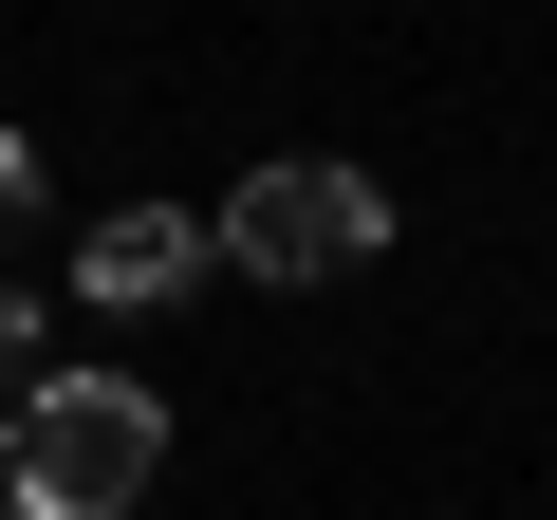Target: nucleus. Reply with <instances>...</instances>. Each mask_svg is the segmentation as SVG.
Returning a JSON list of instances; mask_svg holds the SVG:
<instances>
[{
	"instance_id": "nucleus-1",
	"label": "nucleus",
	"mask_w": 557,
	"mask_h": 520,
	"mask_svg": "<svg viewBox=\"0 0 557 520\" xmlns=\"http://www.w3.org/2000/svg\"><path fill=\"white\" fill-rule=\"evenodd\" d=\"M149 465H168V409L131 372H38L20 446H0V520H131Z\"/></svg>"
},
{
	"instance_id": "nucleus-2",
	"label": "nucleus",
	"mask_w": 557,
	"mask_h": 520,
	"mask_svg": "<svg viewBox=\"0 0 557 520\" xmlns=\"http://www.w3.org/2000/svg\"><path fill=\"white\" fill-rule=\"evenodd\" d=\"M391 242V186L372 168H335V149H278V168H242V205L205 223V260H242V280H354V260Z\"/></svg>"
},
{
	"instance_id": "nucleus-3",
	"label": "nucleus",
	"mask_w": 557,
	"mask_h": 520,
	"mask_svg": "<svg viewBox=\"0 0 557 520\" xmlns=\"http://www.w3.org/2000/svg\"><path fill=\"white\" fill-rule=\"evenodd\" d=\"M186 280H205V223H186V205H112V223L75 242V298H112V317H168Z\"/></svg>"
},
{
	"instance_id": "nucleus-4",
	"label": "nucleus",
	"mask_w": 557,
	"mask_h": 520,
	"mask_svg": "<svg viewBox=\"0 0 557 520\" xmlns=\"http://www.w3.org/2000/svg\"><path fill=\"white\" fill-rule=\"evenodd\" d=\"M0 391H38V298L0 280Z\"/></svg>"
},
{
	"instance_id": "nucleus-5",
	"label": "nucleus",
	"mask_w": 557,
	"mask_h": 520,
	"mask_svg": "<svg viewBox=\"0 0 557 520\" xmlns=\"http://www.w3.org/2000/svg\"><path fill=\"white\" fill-rule=\"evenodd\" d=\"M20 205H38V149H20V131H0V223H20Z\"/></svg>"
}]
</instances>
